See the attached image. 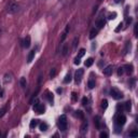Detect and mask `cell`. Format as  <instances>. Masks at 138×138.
<instances>
[{"label": "cell", "instance_id": "21", "mask_svg": "<svg viewBox=\"0 0 138 138\" xmlns=\"http://www.w3.org/2000/svg\"><path fill=\"white\" fill-rule=\"evenodd\" d=\"M46 130H48V124L44 123V122L40 124V131H41V132H45Z\"/></svg>", "mask_w": 138, "mask_h": 138}, {"label": "cell", "instance_id": "30", "mask_svg": "<svg viewBox=\"0 0 138 138\" xmlns=\"http://www.w3.org/2000/svg\"><path fill=\"white\" fill-rule=\"evenodd\" d=\"M130 136H131V137H137V136H138V132H137V131H133V132L130 134Z\"/></svg>", "mask_w": 138, "mask_h": 138}, {"label": "cell", "instance_id": "29", "mask_svg": "<svg viewBox=\"0 0 138 138\" xmlns=\"http://www.w3.org/2000/svg\"><path fill=\"white\" fill-rule=\"evenodd\" d=\"M117 16V13L116 12H113V13H111V14H109V16H108V18L109 20H113V18H116Z\"/></svg>", "mask_w": 138, "mask_h": 138}, {"label": "cell", "instance_id": "39", "mask_svg": "<svg viewBox=\"0 0 138 138\" xmlns=\"http://www.w3.org/2000/svg\"><path fill=\"white\" fill-rule=\"evenodd\" d=\"M137 24H136V25H135V27H134V34H135V36L136 37H137Z\"/></svg>", "mask_w": 138, "mask_h": 138}, {"label": "cell", "instance_id": "34", "mask_svg": "<svg viewBox=\"0 0 138 138\" xmlns=\"http://www.w3.org/2000/svg\"><path fill=\"white\" fill-rule=\"evenodd\" d=\"M80 63H81V58H79V57H76V58H74V64H76V65H79Z\"/></svg>", "mask_w": 138, "mask_h": 138}, {"label": "cell", "instance_id": "43", "mask_svg": "<svg viewBox=\"0 0 138 138\" xmlns=\"http://www.w3.org/2000/svg\"><path fill=\"white\" fill-rule=\"evenodd\" d=\"M114 1H116V3H120L122 0H114Z\"/></svg>", "mask_w": 138, "mask_h": 138}, {"label": "cell", "instance_id": "8", "mask_svg": "<svg viewBox=\"0 0 138 138\" xmlns=\"http://www.w3.org/2000/svg\"><path fill=\"white\" fill-rule=\"evenodd\" d=\"M95 26H96V29L103 28V27L105 26V20H104V18H99V20H97V21H96Z\"/></svg>", "mask_w": 138, "mask_h": 138}, {"label": "cell", "instance_id": "44", "mask_svg": "<svg viewBox=\"0 0 138 138\" xmlns=\"http://www.w3.org/2000/svg\"><path fill=\"white\" fill-rule=\"evenodd\" d=\"M1 136H3V134H2V133H0V137H1Z\"/></svg>", "mask_w": 138, "mask_h": 138}, {"label": "cell", "instance_id": "23", "mask_svg": "<svg viewBox=\"0 0 138 138\" xmlns=\"http://www.w3.org/2000/svg\"><path fill=\"white\" fill-rule=\"evenodd\" d=\"M107 107H108V100L107 99H104L102 102V108L105 110V109H107Z\"/></svg>", "mask_w": 138, "mask_h": 138}, {"label": "cell", "instance_id": "31", "mask_svg": "<svg viewBox=\"0 0 138 138\" xmlns=\"http://www.w3.org/2000/svg\"><path fill=\"white\" fill-rule=\"evenodd\" d=\"M99 137H100V138H107L108 137V134H107V133H105V132H102L100 134H99Z\"/></svg>", "mask_w": 138, "mask_h": 138}, {"label": "cell", "instance_id": "6", "mask_svg": "<svg viewBox=\"0 0 138 138\" xmlns=\"http://www.w3.org/2000/svg\"><path fill=\"white\" fill-rule=\"evenodd\" d=\"M83 73H84V70H83L82 68H80V69H78V70L76 71V73H74V81H76L77 84H79L80 82H81Z\"/></svg>", "mask_w": 138, "mask_h": 138}, {"label": "cell", "instance_id": "11", "mask_svg": "<svg viewBox=\"0 0 138 138\" xmlns=\"http://www.w3.org/2000/svg\"><path fill=\"white\" fill-rule=\"evenodd\" d=\"M123 70L127 73V74H132L133 72V66L132 65H125L123 67Z\"/></svg>", "mask_w": 138, "mask_h": 138}, {"label": "cell", "instance_id": "45", "mask_svg": "<svg viewBox=\"0 0 138 138\" xmlns=\"http://www.w3.org/2000/svg\"><path fill=\"white\" fill-rule=\"evenodd\" d=\"M1 32H2V30H1V29H0V35H1Z\"/></svg>", "mask_w": 138, "mask_h": 138}, {"label": "cell", "instance_id": "46", "mask_svg": "<svg viewBox=\"0 0 138 138\" xmlns=\"http://www.w3.org/2000/svg\"><path fill=\"white\" fill-rule=\"evenodd\" d=\"M98 1H102V0H98Z\"/></svg>", "mask_w": 138, "mask_h": 138}, {"label": "cell", "instance_id": "28", "mask_svg": "<svg viewBox=\"0 0 138 138\" xmlns=\"http://www.w3.org/2000/svg\"><path fill=\"white\" fill-rule=\"evenodd\" d=\"M131 49V42H127L126 43V48L124 49V54H126L127 52H128V50Z\"/></svg>", "mask_w": 138, "mask_h": 138}, {"label": "cell", "instance_id": "24", "mask_svg": "<svg viewBox=\"0 0 138 138\" xmlns=\"http://www.w3.org/2000/svg\"><path fill=\"white\" fill-rule=\"evenodd\" d=\"M76 116L78 117V118H80V119L84 118V114H83V112H82L81 110H78V111H76Z\"/></svg>", "mask_w": 138, "mask_h": 138}, {"label": "cell", "instance_id": "10", "mask_svg": "<svg viewBox=\"0 0 138 138\" xmlns=\"http://www.w3.org/2000/svg\"><path fill=\"white\" fill-rule=\"evenodd\" d=\"M87 127H88V124H87V122H83V124L81 125V127H80V132H81V134H85V133L87 132Z\"/></svg>", "mask_w": 138, "mask_h": 138}, {"label": "cell", "instance_id": "5", "mask_svg": "<svg viewBox=\"0 0 138 138\" xmlns=\"http://www.w3.org/2000/svg\"><path fill=\"white\" fill-rule=\"evenodd\" d=\"M126 122V118L124 114H118L116 117V124L117 126H123L124 124Z\"/></svg>", "mask_w": 138, "mask_h": 138}, {"label": "cell", "instance_id": "20", "mask_svg": "<svg viewBox=\"0 0 138 138\" xmlns=\"http://www.w3.org/2000/svg\"><path fill=\"white\" fill-rule=\"evenodd\" d=\"M46 98H48V100L50 103H53V100H54V96H53V94L51 93V92H46Z\"/></svg>", "mask_w": 138, "mask_h": 138}, {"label": "cell", "instance_id": "17", "mask_svg": "<svg viewBox=\"0 0 138 138\" xmlns=\"http://www.w3.org/2000/svg\"><path fill=\"white\" fill-rule=\"evenodd\" d=\"M93 63H94V59L92 58V57H90V58H87L86 60H85V66H86V67H91V66L93 65Z\"/></svg>", "mask_w": 138, "mask_h": 138}, {"label": "cell", "instance_id": "38", "mask_svg": "<svg viewBox=\"0 0 138 138\" xmlns=\"http://www.w3.org/2000/svg\"><path fill=\"white\" fill-rule=\"evenodd\" d=\"M72 100H73V102H76V100H77V94L74 93V92L72 93Z\"/></svg>", "mask_w": 138, "mask_h": 138}, {"label": "cell", "instance_id": "15", "mask_svg": "<svg viewBox=\"0 0 138 138\" xmlns=\"http://www.w3.org/2000/svg\"><path fill=\"white\" fill-rule=\"evenodd\" d=\"M97 32H98V29H95V28H93L92 30L90 31V39H94L96 36H97Z\"/></svg>", "mask_w": 138, "mask_h": 138}, {"label": "cell", "instance_id": "41", "mask_svg": "<svg viewBox=\"0 0 138 138\" xmlns=\"http://www.w3.org/2000/svg\"><path fill=\"white\" fill-rule=\"evenodd\" d=\"M120 28H122V23H120V24H119V27L116 29V31H119V30H120Z\"/></svg>", "mask_w": 138, "mask_h": 138}, {"label": "cell", "instance_id": "32", "mask_svg": "<svg viewBox=\"0 0 138 138\" xmlns=\"http://www.w3.org/2000/svg\"><path fill=\"white\" fill-rule=\"evenodd\" d=\"M55 74H56V70H55V69H52L51 72H50V77H51V78H54Z\"/></svg>", "mask_w": 138, "mask_h": 138}, {"label": "cell", "instance_id": "33", "mask_svg": "<svg viewBox=\"0 0 138 138\" xmlns=\"http://www.w3.org/2000/svg\"><path fill=\"white\" fill-rule=\"evenodd\" d=\"M87 102H88V100H87L86 97H83V98H82V105H83V106H86Z\"/></svg>", "mask_w": 138, "mask_h": 138}, {"label": "cell", "instance_id": "4", "mask_svg": "<svg viewBox=\"0 0 138 138\" xmlns=\"http://www.w3.org/2000/svg\"><path fill=\"white\" fill-rule=\"evenodd\" d=\"M110 95L112 96V98L117 99V100L123 98V94H122V92L119 91L118 88H112V90L110 91Z\"/></svg>", "mask_w": 138, "mask_h": 138}, {"label": "cell", "instance_id": "14", "mask_svg": "<svg viewBox=\"0 0 138 138\" xmlns=\"http://www.w3.org/2000/svg\"><path fill=\"white\" fill-rule=\"evenodd\" d=\"M38 124H39V120H37V119H34V120H31V121H30L29 127H30L31 130H32V128H35V127H36Z\"/></svg>", "mask_w": 138, "mask_h": 138}, {"label": "cell", "instance_id": "13", "mask_svg": "<svg viewBox=\"0 0 138 138\" xmlns=\"http://www.w3.org/2000/svg\"><path fill=\"white\" fill-rule=\"evenodd\" d=\"M30 43H31V41H30V37L29 36H27L24 39V46H25L26 49H28L29 46H30Z\"/></svg>", "mask_w": 138, "mask_h": 138}, {"label": "cell", "instance_id": "26", "mask_svg": "<svg viewBox=\"0 0 138 138\" xmlns=\"http://www.w3.org/2000/svg\"><path fill=\"white\" fill-rule=\"evenodd\" d=\"M84 54H85V50H84V49H81V50H80V52H79V54H78V56H77V57L81 58L82 56H84Z\"/></svg>", "mask_w": 138, "mask_h": 138}, {"label": "cell", "instance_id": "3", "mask_svg": "<svg viewBox=\"0 0 138 138\" xmlns=\"http://www.w3.org/2000/svg\"><path fill=\"white\" fill-rule=\"evenodd\" d=\"M32 109H34V111L36 113H38V114H42V113H44L45 111V107L43 104H40V103L37 102L36 104L34 105V107H32Z\"/></svg>", "mask_w": 138, "mask_h": 138}, {"label": "cell", "instance_id": "36", "mask_svg": "<svg viewBox=\"0 0 138 138\" xmlns=\"http://www.w3.org/2000/svg\"><path fill=\"white\" fill-rule=\"evenodd\" d=\"M124 70H123V67H120L119 68V70H118V74L119 76H121V74H123Z\"/></svg>", "mask_w": 138, "mask_h": 138}, {"label": "cell", "instance_id": "2", "mask_svg": "<svg viewBox=\"0 0 138 138\" xmlns=\"http://www.w3.org/2000/svg\"><path fill=\"white\" fill-rule=\"evenodd\" d=\"M18 11V4L15 2H11L7 8V13L8 14H15Z\"/></svg>", "mask_w": 138, "mask_h": 138}, {"label": "cell", "instance_id": "37", "mask_svg": "<svg viewBox=\"0 0 138 138\" xmlns=\"http://www.w3.org/2000/svg\"><path fill=\"white\" fill-rule=\"evenodd\" d=\"M77 42H78V38H74V40H73V49H76Z\"/></svg>", "mask_w": 138, "mask_h": 138}, {"label": "cell", "instance_id": "7", "mask_svg": "<svg viewBox=\"0 0 138 138\" xmlns=\"http://www.w3.org/2000/svg\"><path fill=\"white\" fill-rule=\"evenodd\" d=\"M12 78H13L12 73L11 72H7L6 74H4V77H3V82H4L6 84H8V83H10V82L12 81Z\"/></svg>", "mask_w": 138, "mask_h": 138}, {"label": "cell", "instance_id": "1", "mask_svg": "<svg viewBox=\"0 0 138 138\" xmlns=\"http://www.w3.org/2000/svg\"><path fill=\"white\" fill-rule=\"evenodd\" d=\"M67 125H68V122H67V117L65 114H63V116L59 117L58 119V128L59 131H62V132H65L67 130Z\"/></svg>", "mask_w": 138, "mask_h": 138}, {"label": "cell", "instance_id": "18", "mask_svg": "<svg viewBox=\"0 0 138 138\" xmlns=\"http://www.w3.org/2000/svg\"><path fill=\"white\" fill-rule=\"evenodd\" d=\"M20 84L21 86L24 88V87H26V85H27V81H26V78H24V77H22L20 80Z\"/></svg>", "mask_w": 138, "mask_h": 138}, {"label": "cell", "instance_id": "19", "mask_svg": "<svg viewBox=\"0 0 138 138\" xmlns=\"http://www.w3.org/2000/svg\"><path fill=\"white\" fill-rule=\"evenodd\" d=\"M87 86H88V88H94L95 87V81H94L93 79H91V80H88V82H87Z\"/></svg>", "mask_w": 138, "mask_h": 138}, {"label": "cell", "instance_id": "16", "mask_svg": "<svg viewBox=\"0 0 138 138\" xmlns=\"http://www.w3.org/2000/svg\"><path fill=\"white\" fill-rule=\"evenodd\" d=\"M100 120H102V119H100V117L99 116H96L95 117V125H96V127H97V128H100Z\"/></svg>", "mask_w": 138, "mask_h": 138}, {"label": "cell", "instance_id": "27", "mask_svg": "<svg viewBox=\"0 0 138 138\" xmlns=\"http://www.w3.org/2000/svg\"><path fill=\"white\" fill-rule=\"evenodd\" d=\"M6 111H7V108H1V109H0V119L6 114Z\"/></svg>", "mask_w": 138, "mask_h": 138}, {"label": "cell", "instance_id": "9", "mask_svg": "<svg viewBox=\"0 0 138 138\" xmlns=\"http://www.w3.org/2000/svg\"><path fill=\"white\" fill-rule=\"evenodd\" d=\"M112 70H113L112 66H107V67L104 69V74L105 76H111V74H112Z\"/></svg>", "mask_w": 138, "mask_h": 138}, {"label": "cell", "instance_id": "35", "mask_svg": "<svg viewBox=\"0 0 138 138\" xmlns=\"http://www.w3.org/2000/svg\"><path fill=\"white\" fill-rule=\"evenodd\" d=\"M67 54V45H64L63 46V55H66Z\"/></svg>", "mask_w": 138, "mask_h": 138}, {"label": "cell", "instance_id": "22", "mask_svg": "<svg viewBox=\"0 0 138 138\" xmlns=\"http://www.w3.org/2000/svg\"><path fill=\"white\" fill-rule=\"evenodd\" d=\"M71 81V76L70 73H67L65 77V79H64V83H69V82Z\"/></svg>", "mask_w": 138, "mask_h": 138}, {"label": "cell", "instance_id": "40", "mask_svg": "<svg viewBox=\"0 0 138 138\" xmlns=\"http://www.w3.org/2000/svg\"><path fill=\"white\" fill-rule=\"evenodd\" d=\"M66 36H67V34H66V32H64V34H63V36H62V41H64V40H65Z\"/></svg>", "mask_w": 138, "mask_h": 138}, {"label": "cell", "instance_id": "12", "mask_svg": "<svg viewBox=\"0 0 138 138\" xmlns=\"http://www.w3.org/2000/svg\"><path fill=\"white\" fill-rule=\"evenodd\" d=\"M35 54H36V51H35V50H32V51L29 52L28 56H27V63L32 62V59H34V57H35Z\"/></svg>", "mask_w": 138, "mask_h": 138}, {"label": "cell", "instance_id": "42", "mask_svg": "<svg viewBox=\"0 0 138 138\" xmlns=\"http://www.w3.org/2000/svg\"><path fill=\"white\" fill-rule=\"evenodd\" d=\"M57 93H62V88H57Z\"/></svg>", "mask_w": 138, "mask_h": 138}, {"label": "cell", "instance_id": "47", "mask_svg": "<svg viewBox=\"0 0 138 138\" xmlns=\"http://www.w3.org/2000/svg\"><path fill=\"white\" fill-rule=\"evenodd\" d=\"M72 1H76V0H72Z\"/></svg>", "mask_w": 138, "mask_h": 138}, {"label": "cell", "instance_id": "25", "mask_svg": "<svg viewBox=\"0 0 138 138\" xmlns=\"http://www.w3.org/2000/svg\"><path fill=\"white\" fill-rule=\"evenodd\" d=\"M124 109L126 110V111H130L131 110V102H126L124 104Z\"/></svg>", "mask_w": 138, "mask_h": 138}]
</instances>
